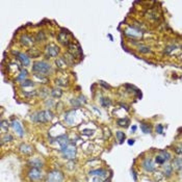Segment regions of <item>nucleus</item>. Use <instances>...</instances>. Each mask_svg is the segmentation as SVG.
<instances>
[{
  "instance_id": "obj_15",
  "label": "nucleus",
  "mask_w": 182,
  "mask_h": 182,
  "mask_svg": "<svg viewBox=\"0 0 182 182\" xmlns=\"http://www.w3.org/2000/svg\"><path fill=\"white\" fill-rule=\"evenodd\" d=\"M141 129L143 130V132L144 133H151L152 132V128L150 127L148 124H146V123H142L141 124Z\"/></svg>"
},
{
  "instance_id": "obj_10",
  "label": "nucleus",
  "mask_w": 182,
  "mask_h": 182,
  "mask_svg": "<svg viewBox=\"0 0 182 182\" xmlns=\"http://www.w3.org/2000/svg\"><path fill=\"white\" fill-rule=\"evenodd\" d=\"M29 165L32 168L40 169V168L43 167V161H42V159L39 158V157H35V158H31L30 160H29Z\"/></svg>"
},
{
  "instance_id": "obj_6",
  "label": "nucleus",
  "mask_w": 182,
  "mask_h": 182,
  "mask_svg": "<svg viewBox=\"0 0 182 182\" xmlns=\"http://www.w3.org/2000/svg\"><path fill=\"white\" fill-rule=\"evenodd\" d=\"M58 52H59V48L57 47L56 45H54V44H50V45L47 46V48H46V55L49 57L57 56Z\"/></svg>"
},
{
  "instance_id": "obj_27",
  "label": "nucleus",
  "mask_w": 182,
  "mask_h": 182,
  "mask_svg": "<svg viewBox=\"0 0 182 182\" xmlns=\"http://www.w3.org/2000/svg\"><path fill=\"white\" fill-rule=\"evenodd\" d=\"M156 132L159 133V134H161L163 132V126L161 124H158V125L156 126Z\"/></svg>"
},
{
  "instance_id": "obj_5",
  "label": "nucleus",
  "mask_w": 182,
  "mask_h": 182,
  "mask_svg": "<svg viewBox=\"0 0 182 182\" xmlns=\"http://www.w3.org/2000/svg\"><path fill=\"white\" fill-rule=\"evenodd\" d=\"M27 175H28V178L31 181H40V180L43 178V174L40 171V169H35V168H32V169L28 172Z\"/></svg>"
},
{
  "instance_id": "obj_2",
  "label": "nucleus",
  "mask_w": 182,
  "mask_h": 182,
  "mask_svg": "<svg viewBox=\"0 0 182 182\" xmlns=\"http://www.w3.org/2000/svg\"><path fill=\"white\" fill-rule=\"evenodd\" d=\"M52 118H53V115L49 110L38 111V113L31 115V120L37 123H46L48 121H51Z\"/></svg>"
},
{
  "instance_id": "obj_21",
  "label": "nucleus",
  "mask_w": 182,
  "mask_h": 182,
  "mask_svg": "<svg viewBox=\"0 0 182 182\" xmlns=\"http://www.w3.org/2000/svg\"><path fill=\"white\" fill-rule=\"evenodd\" d=\"M35 39H37V41H43V40L46 39L45 33H44L43 31H40V32H38V35H37V37H35Z\"/></svg>"
},
{
  "instance_id": "obj_17",
  "label": "nucleus",
  "mask_w": 182,
  "mask_h": 182,
  "mask_svg": "<svg viewBox=\"0 0 182 182\" xmlns=\"http://www.w3.org/2000/svg\"><path fill=\"white\" fill-rule=\"evenodd\" d=\"M26 77H27V71H26V70H23V71H21V73H20L19 76L17 77V80L23 82V81L26 79Z\"/></svg>"
},
{
  "instance_id": "obj_18",
  "label": "nucleus",
  "mask_w": 182,
  "mask_h": 182,
  "mask_svg": "<svg viewBox=\"0 0 182 182\" xmlns=\"http://www.w3.org/2000/svg\"><path fill=\"white\" fill-rule=\"evenodd\" d=\"M116 135H117V139H118V141H119V143L122 144L124 141H125V139H126L125 133L122 132V131H118V132L116 133Z\"/></svg>"
},
{
  "instance_id": "obj_7",
  "label": "nucleus",
  "mask_w": 182,
  "mask_h": 182,
  "mask_svg": "<svg viewBox=\"0 0 182 182\" xmlns=\"http://www.w3.org/2000/svg\"><path fill=\"white\" fill-rule=\"evenodd\" d=\"M142 165H143L144 170H145L146 172H149V173H152V172L155 170V165H154L153 161L150 158L144 159L143 162H142Z\"/></svg>"
},
{
  "instance_id": "obj_14",
  "label": "nucleus",
  "mask_w": 182,
  "mask_h": 182,
  "mask_svg": "<svg viewBox=\"0 0 182 182\" xmlns=\"http://www.w3.org/2000/svg\"><path fill=\"white\" fill-rule=\"evenodd\" d=\"M173 168H175L176 170L182 169V157H178L173 161Z\"/></svg>"
},
{
  "instance_id": "obj_11",
  "label": "nucleus",
  "mask_w": 182,
  "mask_h": 182,
  "mask_svg": "<svg viewBox=\"0 0 182 182\" xmlns=\"http://www.w3.org/2000/svg\"><path fill=\"white\" fill-rule=\"evenodd\" d=\"M20 151H21L23 154H25V155H28V154H30L31 152L33 151V148L31 147V146L24 144V145L20 146Z\"/></svg>"
},
{
  "instance_id": "obj_26",
  "label": "nucleus",
  "mask_w": 182,
  "mask_h": 182,
  "mask_svg": "<svg viewBox=\"0 0 182 182\" xmlns=\"http://www.w3.org/2000/svg\"><path fill=\"white\" fill-rule=\"evenodd\" d=\"M56 65L58 66V67H61V68H64L66 66V61H64V59L59 58V59H57L56 61Z\"/></svg>"
},
{
  "instance_id": "obj_1",
  "label": "nucleus",
  "mask_w": 182,
  "mask_h": 182,
  "mask_svg": "<svg viewBox=\"0 0 182 182\" xmlns=\"http://www.w3.org/2000/svg\"><path fill=\"white\" fill-rule=\"evenodd\" d=\"M32 71L35 72V74L43 76V75H48L52 71V68L49 63L42 61H37V63L33 64Z\"/></svg>"
},
{
  "instance_id": "obj_29",
  "label": "nucleus",
  "mask_w": 182,
  "mask_h": 182,
  "mask_svg": "<svg viewBox=\"0 0 182 182\" xmlns=\"http://www.w3.org/2000/svg\"><path fill=\"white\" fill-rule=\"evenodd\" d=\"M128 144H129V145H133V144H134V139H129Z\"/></svg>"
},
{
  "instance_id": "obj_25",
  "label": "nucleus",
  "mask_w": 182,
  "mask_h": 182,
  "mask_svg": "<svg viewBox=\"0 0 182 182\" xmlns=\"http://www.w3.org/2000/svg\"><path fill=\"white\" fill-rule=\"evenodd\" d=\"M22 87H31V85H33V82L30 80H24L23 82H21Z\"/></svg>"
},
{
  "instance_id": "obj_12",
  "label": "nucleus",
  "mask_w": 182,
  "mask_h": 182,
  "mask_svg": "<svg viewBox=\"0 0 182 182\" xmlns=\"http://www.w3.org/2000/svg\"><path fill=\"white\" fill-rule=\"evenodd\" d=\"M107 174V172L103 169H99V170H94V171L90 172V175L92 176H97V177H105Z\"/></svg>"
},
{
  "instance_id": "obj_32",
  "label": "nucleus",
  "mask_w": 182,
  "mask_h": 182,
  "mask_svg": "<svg viewBox=\"0 0 182 182\" xmlns=\"http://www.w3.org/2000/svg\"><path fill=\"white\" fill-rule=\"evenodd\" d=\"M181 175H182V174H181Z\"/></svg>"
},
{
  "instance_id": "obj_30",
  "label": "nucleus",
  "mask_w": 182,
  "mask_h": 182,
  "mask_svg": "<svg viewBox=\"0 0 182 182\" xmlns=\"http://www.w3.org/2000/svg\"><path fill=\"white\" fill-rule=\"evenodd\" d=\"M132 173H133V177H134V180L136 181V175H135V172L134 171H132Z\"/></svg>"
},
{
  "instance_id": "obj_4",
  "label": "nucleus",
  "mask_w": 182,
  "mask_h": 182,
  "mask_svg": "<svg viewBox=\"0 0 182 182\" xmlns=\"http://www.w3.org/2000/svg\"><path fill=\"white\" fill-rule=\"evenodd\" d=\"M63 152L64 156H65V158H68V159H73L75 158V155H76V149L73 145L70 144L68 147H66L65 149L61 150Z\"/></svg>"
},
{
  "instance_id": "obj_9",
  "label": "nucleus",
  "mask_w": 182,
  "mask_h": 182,
  "mask_svg": "<svg viewBox=\"0 0 182 182\" xmlns=\"http://www.w3.org/2000/svg\"><path fill=\"white\" fill-rule=\"evenodd\" d=\"M16 54H17L19 61H21V63L23 64L25 67H28V66L30 65V59H29V57L27 56L25 53H22V52H17Z\"/></svg>"
},
{
  "instance_id": "obj_23",
  "label": "nucleus",
  "mask_w": 182,
  "mask_h": 182,
  "mask_svg": "<svg viewBox=\"0 0 182 182\" xmlns=\"http://www.w3.org/2000/svg\"><path fill=\"white\" fill-rule=\"evenodd\" d=\"M128 120L125 119V120H118L117 123L119 124L120 126H122V127H125V126H127V123H128Z\"/></svg>"
},
{
  "instance_id": "obj_8",
  "label": "nucleus",
  "mask_w": 182,
  "mask_h": 182,
  "mask_svg": "<svg viewBox=\"0 0 182 182\" xmlns=\"http://www.w3.org/2000/svg\"><path fill=\"white\" fill-rule=\"evenodd\" d=\"M12 127H13V129L15 130L16 133H17V134L19 135L20 137H22L24 135L23 127H22V125L20 124L19 121H17V120H14V121L12 122Z\"/></svg>"
},
{
  "instance_id": "obj_16",
  "label": "nucleus",
  "mask_w": 182,
  "mask_h": 182,
  "mask_svg": "<svg viewBox=\"0 0 182 182\" xmlns=\"http://www.w3.org/2000/svg\"><path fill=\"white\" fill-rule=\"evenodd\" d=\"M159 155H160L165 161H168V160L171 159V154H170L169 152L165 151V150H160V151H159Z\"/></svg>"
},
{
  "instance_id": "obj_19",
  "label": "nucleus",
  "mask_w": 182,
  "mask_h": 182,
  "mask_svg": "<svg viewBox=\"0 0 182 182\" xmlns=\"http://www.w3.org/2000/svg\"><path fill=\"white\" fill-rule=\"evenodd\" d=\"M172 172H173V167L170 165H167L165 167V176L167 177H170L172 175Z\"/></svg>"
},
{
  "instance_id": "obj_31",
  "label": "nucleus",
  "mask_w": 182,
  "mask_h": 182,
  "mask_svg": "<svg viewBox=\"0 0 182 182\" xmlns=\"http://www.w3.org/2000/svg\"><path fill=\"white\" fill-rule=\"evenodd\" d=\"M131 130H132V131H135V130H136V126H133V127H131Z\"/></svg>"
},
{
  "instance_id": "obj_3",
  "label": "nucleus",
  "mask_w": 182,
  "mask_h": 182,
  "mask_svg": "<svg viewBox=\"0 0 182 182\" xmlns=\"http://www.w3.org/2000/svg\"><path fill=\"white\" fill-rule=\"evenodd\" d=\"M64 177L63 173L57 170H53V171L49 172L46 177V182H64Z\"/></svg>"
},
{
  "instance_id": "obj_28",
  "label": "nucleus",
  "mask_w": 182,
  "mask_h": 182,
  "mask_svg": "<svg viewBox=\"0 0 182 182\" xmlns=\"http://www.w3.org/2000/svg\"><path fill=\"white\" fill-rule=\"evenodd\" d=\"M90 182H101V179H100L99 177H97V176H96V177H94L92 180H90Z\"/></svg>"
},
{
  "instance_id": "obj_24",
  "label": "nucleus",
  "mask_w": 182,
  "mask_h": 182,
  "mask_svg": "<svg viewBox=\"0 0 182 182\" xmlns=\"http://www.w3.org/2000/svg\"><path fill=\"white\" fill-rule=\"evenodd\" d=\"M156 162L159 163V165H163V163L165 162V160L162 158V157H161L160 155H157L156 156Z\"/></svg>"
},
{
  "instance_id": "obj_20",
  "label": "nucleus",
  "mask_w": 182,
  "mask_h": 182,
  "mask_svg": "<svg viewBox=\"0 0 182 182\" xmlns=\"http://www.w3.org/2000/svg\"><path fill=\"white\" fill-rule=\"evenodd\" d=\"M139 51L142 52V53H145V54H147V53H150V52H151V50H150V48L147 47V46L141 45L139 47Z\"/></svg>"
},
{
  "instance_id": "obj_22",
  "label": "nucleus",
  "mask_w": 182,
  "mask_h": 182,
  "mask_svg": "<svg viewBox=\"0 0 182 182\" xmlns=\"http://www.w3.org/2000/svg\"><path fill=\"white\" fill-rule=\"evenodd\" d=\"M101 104L103 105V106H108V105H110V100L106 99V98H102L101 99Z\"/></svg>"
},
{
  "instance_id": "obj_13",
  "label": "nucleus",
  "mask_w": 182,
  "mask_h": 182,
  "mask_svg": "<svg viewBox=\"0 0 182 182\" xmlns=\"http://www.w3.org/2000/svg\"><path fill=\"white\" fill-rule=\"evenodd\" d=\"M22 43L25 46H29V45H31V44H33V39L30 35H24L23 37H22Z\"/></svg>"
}]
</instances>
